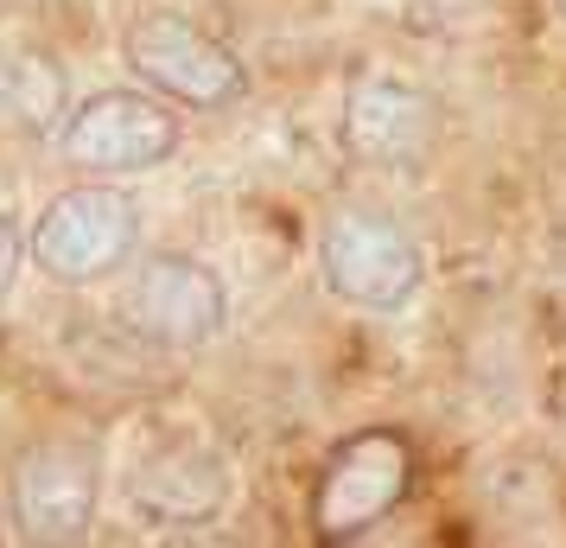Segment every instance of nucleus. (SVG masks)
<instances>
[{"instance_id": "f257e3e1", "label": "nucleus", "mask_w": 566, "mask_h": 548, "mask_svg": "<svg viewBox=\"0 0 566 548\" xmlns=\"http://www.w3.org/2000/svg\"><path fill=\"white\" fill-rule=\"evenodd\" d=\"M122 58H128L134 77L147 83L154 96H166V103L230 108L249 96V71L235 64L230 45H217L205 27H191L172 7H154V13L134 20L122 32Z\"/></svg>"}, {"instance_id": "20e7f679", "label": "nucleus", "mask_w": 566, "mask_h": 548, "mask_svg": "<svg viewBox=\"0 0 566 548\" xmlns=\"http://www.w3.org/2000/svg\"><path fill=\"white\" fill-rule=\"evenodd\" d=\"M318 268L337 300L369 313H395L420 288V249L382 210H337L318 236Z\"/></svg>"}, {"instance_id": "423d86ee", "label": "nucleus", "mask_w": 566, "mask_h": 548, "mask_svg": "<svg viewBox=\"0 0 566 548\" xmlns=\"http://www.w3.org/2000/svg\"><path fill=\"white\" fill-rule=\"evenodd\" d=\"M408 478H413V453H408L401 434H388V427L350 434V441L325 459V472H318L312 529H318L325 542H350L363 529H376V523L401 504Z\"/></svg>"}, {"instance_id": "0eeeda50", "label": "nucleus", "mask_w": 566, "mask_h": 548, "mask_svg": "<svg viewBox=\"0 0 566 548\" xmlns=\"http://www.w3.org/2000/svg\"><path fill=\"white\" fill-rule=\"evenodd\" d=\"M103 504V453L96 441H45L13 466V523L27 542H83Z\"/></svg>"}, {"instance_id": "7ed1b4c3", "label": "nucleus", "mask_w": 566, "mask_h": 548, "mask_svg": "<svg viewBox=\"0 0 566 548\" xmlns=\"http://www.w3.org/2000/svg\"><path fill=\"white\" fill-rule=\"evenodd\" d=\"M223 319H230L223 281L198 256H179V249L147 256L122 288V325L159 351H198L223 332Z\"/></svg>"}, {"instance_id": "9d476101", "label": "nucleus", "mask_w": 566, "mask_h": 548, "mask_svg": "<svg viewBox=\"0 0 566 548\" xmlns=\"http://www.w3.org/2000/svg\"><path fill=\"white\" fill-rule=\"evenodd\" d=\"M71 115V77L45 45H0V122L13 134L52 141Z\"/></svg>"}, {"instance_id": "9b49d317", "label": "nucleus", "mask_w": 566, "mask_h": 548, "mask_svg": "<svg viewBox=\"0 0 566 548\" xmlns=\"http://www.w3.org/2000/svg\"><path fill=\"white\" fill-rule=\"evenodd\" d=\"M20 256H27V236H20V217L13 210H0V300L13 288V275H20Z\"/></svg>"}, {"instance_id": "6e6552de", "label": "nucleus", "mask_w": 566, "mask_h": 548, "mask_svg": "<svg viewBox=\"0 0 566 548\" xmlns=\"http://www.w3.org/2000/svg\"><path fill=\"white\" fill-rule=\"evenodd\" d=\"M439 141V103L401 77H357L344 96V147L363 166L413 173Z\"/></svg>"}, {"instance_id": "1a4fd4ad", "label": "nucleus", "mask_w": 566, "mask_h": 548, "mask_svg": "<svg viewBox=\"0 0 566 548\" xmlns=\"http://www.w3.org/2000/svg\"><path fill=\"white\" fill-rule=\"evenodd\" d=\"M128 497L147 523H205L223 510L230 472L198 441H159L154 453H140V466L128 478Z\"/></svg>"}, {"instance_id": "f8f14e48", "label": "nucleus", "mask_w": 566, "mask_h": 548, "mask_svg": "<svg viewBox=\"0 0 566 548\" xmlns=\"http://www.w3.org/2000/svg\"><path fill=\"white\" fill-rule=\"evenodd\" d=\"M560 13H566V0H560Z\"/></svg>"}, {"instance_id": "39448f33", "label": "nucleus", "mask_w": 566, "mask_h": 548, "mask_svg": "<svg viewBox=\"0 0 566 548\" xmlns=\"http://www.w3.org/2000/svg\"><path fill=\"white\" fill-rule=\"evenodd\" d=\"M64 166L77 173H147L179 147V115L147 90H96L57 128Z\"/></svg>"}, {"instance_id": "f03ea898", "label": "nucleus", "mask_w": 566, "mask_h": 548, "mask_svg": "<svg viewBox=\"0 0 566 548\" xmlns=\"http://www.w3.org/2000/svg\"><path fill=\"white\" fill-rule=\"evenodd\" d=\"M134 242H140V205L115 185H71V192L45 198L39 224H32V261L64 288L128 268Z\"/></svg>"}]
</instances>
